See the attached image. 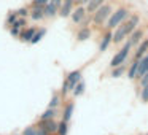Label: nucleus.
Instances as JSON below:
<instances>
[{
    "label": "nucleus",
    "mask_w": 148,
    "mask_h": 135,
    "mask_svg": "<svg viewBox=\"0 0 148 135\" xmlns=\"http://www.w3.org/2000/svg\"><path fill=\"white\" fill-rule=\"evenodd\" d=\"M69 134V122H65V121H59L58 122V134L56 135H67Z\"/></svg>",
    "instance_id": "25"
},
{
    "label": "nucleus",
    "mask_w": 148,
    "mask_h": 135,
    "mask_svg": "<svg viewBox=\"0 0 148 135\" xmlns=\"http://www.w3.org/2000/svg\"><path fill=\"white\" fill-rule=\"evenodd\" d=\"M145 135H148V134H145Z\"/></svg>",
    "instance_id": "36"
},
{
    "label": "nucleus",
    "mask_w": 148,
    "mask_h": 135,
    "mask_svg": "<svg viewBox=\"0 0 148 135\" xmlns=\"http://www.w3.org/2000/svg\"><path fill=\"white\" fill-rule=\"evenodd\" d=\"M18 18H19V16H18L16 10H14V11H10V13L7 14V18H5V26H7L8 29H10V27L14 24V21H16Z\"/></svg>",
    "instance_id": "24"
},
{
    "label": "nucleus",
    "mask_w": 148,
    "mask_h": 135,
    "mask_svg": "<svg viewBox=\"0 0 148 135\" xmlns=\"http://www.w3.org/2000/svg\"><path fill=\"white\" fill-rule=\"evenodd\" d=\"M29 10H30L29 7H21V8L16 10V13H18L19 18H29Z\"/></svg>",
    "instance_id": "27"
},
{
    "label": "nucleus",
    "mask_w": 148,
    "mask_h": 135,
    "mask_svg": "<svg viewBox=\"0 0 148 135\" xmlns=\"http://www.w3.org/2000/svg\"><path fill=\"white\" fill-rule=\"evenodd\" d=\"M35 134H37V135H49L46 130H43L42 127H37V125H35Z\"/></svg>",
    "instance_id": "33"
},
{
    "label": "nucleus",
    "mask_w": 148,
    "mask_h": 135,
    "mask_svg": "<svg viewBox=\"0 0 148 135\" xmlns=\"http://www.w3.org/2000/svg\"><path fill=\"white\" fill-rule=\"evenodd\" d=\"M91 22H92V14H88V16L83 19V22H81L78 27H89Z\"/></svg>",
    "instance_id": "30"
},
{
    "label": "nucleus",
    "mask_w": 148,
    "mask_h": 135,
    "mask_svg": "<svg viewBox=\"0 0 148 135\" xmlns=\"http://www.w3.org/2000/svg\"><path fill=\"white\" fill-rule=\"evenodd\" d=\"M129 16H131V10H129V8H126V7L116 8V10L110 14L108 19H107V26H105L107 30H115L116 27L124 22Z\"/></svg>",
    "instance_id": "1"
},
{
    "label": "nucleus",
    "mask_w": 148,
    "mask_h": 135,
    "mask_svg": "<svg viewBox=\"0 0 148 135\" xmlns=\"http://www.w3.org/2000/svg\"><path fill=\"white\" fill-rule=\"evenodd\" d=\"M140 100L142 102H148V86H143L140 91Z\"/></svg>",
    "instance_id": "29"
},
{
    "label": "nucleus",
    "mask_w": 148,
    "mask_h": 135,
    "mask_svg": "<svg viewBox=\"0 0 148 135\" xmlns=\"http://www.w3.org/2000/svg\"><path fill=\"white\" fill-rule=\"evenodd\" d=\"M18 135H21V134H18Z\"/></svg>",
    "instance_id": "37"
},
{
    "label": "nucleus",
    "mask_w": 148,
    "mask_h": 135,
    "mask_svg": "<svg viewBox=\"0 0 148 135\" xmlns=\"http://www.w3.org/2000/svg\"><path fill=\"white\" fill-rule=\"evenodd\" d=\"M49 2H54V0H49Z\"/></svg>",
    "instance_id": "35"
},
{
    "label": "nucleus",
    "mask_w": 148,
    "mask_h": 135,
    "mask_svg": "<svg viewBox=\"0 0 148 135\" xmlns=\"http://www.w3.org/2000/svg\"><path fill=\"white\" fill-rule=\"evenodd\" d=\"M105 2H107V0H89V3H88L84 8H86L88 14H92L94 11H96L97 8H100V7H102V5L105 3Z\"/></svg>",
    "instance_id": "17"
},
{
    "label": "nucleus",
    "mask_w": 148,
    "mask_h": 135,
    "mask_svg": "<svg viewBox=\"0 0 148 135\" xmlns=\"http://www.w3.org/2000/svg\"><path fill=\"white\" fill-rule=\"evenodd\" d=\"M131 49H132V45L129 43V40H127V42L123 45V48L119 49L118 52H115V56L112 57V61H110V68H115V67H118V65L126 64L129 54H131Z\"/></svg>",
    "instance_id": "4"
},
{
    "label": "nucleus",
    "mask_w": 148,
    "mask_h": 135,
    "mask_svg": "<svg viewBox=\"0 0 148 135\" xmlns=\"http://www.w3.org/2000/svg\"><path fill=\"white\" fill-rule=\"evenodd\" d=\"M73 110H75V103L73 102H67L64 105V108H62V121L65 122H70L72 116H73Z\"/></svg>",
    "instance_id": "14"
},
{
    "label": "nucleus",
    "mask_w": 148,
    "mask_h": 135,
    "mask_svg": "<svg viewBox=\"0 0 148 135\" xmlns=\"http://www.w3.org/2000/svg\"><path fill=\"white\" fill-rule=\"evenodd\" d=\"M124 38H127V35H126V32H124L123 24H119V26L115 29V32H113V42H115V43H121Z\"/></svg>",
    "instance_id": "16"
},
{
    "label": "nucleus",
    "mask_w": 148,
    "mask_h": 135,
    "mask_svg": "<svg viewBox=\"0 0 148 135\" xmlns=\"http://www.w3.org/2000/svg\"><path fill=\"white\" fill-rule=\"evenodd\" d=\"M86 16H88L86 8H84L83 5H77V7L73 8V11H72V14H70V21H72V24H75V26H80Z\"/></svg>",
    "instance_id": "5"
},
{
    "label": "nucleus",
    "mask_w": 148,
    "mask_h": 135,
    "mask_svg": "<svg viewBox=\"0 0 148 135\" xmlns=\"http://www.w3.org/2000/svg\"><path fill=\"white\" fill-rule=\"evenodd\" d=\"M43 11H45V19H53V18H56L59 14V7L54 5L53 2H49V3H46L43 7Z\"/></svg>",
    "instance_id": "12"
},
{
    "label": "nucleus",
    "mask_w": 148,
    "mask_h": 135,
    "mask_svg": "<svg viewBox=\"0 0 148 135\" xmlns=\"http://www.w3.org/2000/svg\"><path fill=\"white\" fill-rule=\"evenodd\" d=\"M84 91H86V83H84V80H81L80 83H78L77 86L72 89L70 94H72L73 97H80V95H83V94H84Z\"/></svg>",
    "instance_id": "23"
},
{
    "label": "nucleus",
    "mask_w": 148,
    "mask_h": 135,
    "mask_svg": "<svg viewBox=\"0 0 148 135\" xmlns=\"http://www.w3.org/2000/svg\"><path fill=\"white\" fill-rule=\"evenodd\" d=\"M11 27H16V29H21V30H23L24 27H27V18H18Z\"/></svg>",
    "instance_id": "26"
},
{
    "label": "nucleus",
    "mask_w": 148,
    "mask_h": 135,
    "mask_svg": "<svg viewBox=\"0 0 148 135\" xmlns=\"http://www.w3.org/2000/svg\"><path fill=\"white\" fill-rule=\"evenodd\" d=\"M58 108H46L45 111L42 113V115L38 116L40 121H46V119H54L56 116H58Z\"/></svg>",
    "instance_id": "18"
},
{
    "label": "nucleus",
    "mask_w": 148,
    "mask_h": 135,
    "mask_svg": "<svg viewBox=\"0 0 148 135\" xmlns=\"http://www.w3.org/2000/svg\"><path fill=\"white\" fill-rule=\"evenodd\" d=\"M137 70H138V61H132L127 65V78L129 80H135L137 78Z\"/></svg>",
    "instance_id": "19"
},
{
    "label": "nucleus",
    "mask_w": 148,
    "mask_h": 135,
    "mask_svg": "<svg viewBox=\"0 0 148 135\" xmlns=\"http://www.w3.org/2000/svg\"><path fill=\"white\" fill-rule=\"evenodd\" d=\"M62 105V95L59 92H54L51 95V100L48 103V108H59Z\"/></svg>",
    "instance_id": "21"
},
{
    "label": "nucleus",
    "mask_w": 148,
    "mask_h": 135,
    "mask_svg": "<svg viewBox=\"0 0 148 135\" xmlns=\"http://www.w3.org/2000/svg\"><path fill=\"white\" fill-rule=\"evenodd\" d=\"M37 127H42L43 130H46L49 135L58 134V121H56V119H46V121L37 119Z\"/></svg>",
    "instance_id": "6"
},
{
    "label": "nucleus",
    "mask_w": 148,
    "mask_h": 135,
    "mask_svg": "<svg viewBox=\"0 0 148 135\" xmlns=\"http://www.w3.org/2000/svg\"><path fill=\"white\" fill-rule=\"evenodd\" d=\"M49 3V0H32V7H45Z\"/></svg>",
    "instance_id": "32"
},
{
    "label": "nucleus",
    "mask_w": 148,
    "mask_h": 135,
    "mask_svg": "<svg viewBox=\"0 0 148 135\" xmlns=\"http://www.w3.org/2000/svg\"><path fill=\"white\" fill-rule=\"evenodd\" d=\"M10 35L13 37V38H19V33H21V29H16V27H10Z\"/></svg>",
    "instance_id": "31"
},
{
    "label": "nucleus",
    "mask_w": 148,
    "mask_h": 135,
    "mask_svg": "<svg viewBox=\"0 0 148 135\" xmlns=\"http://www.w3.org/2000/svg\"><path fill=\"white\" fill-rule=\"evenodd\" d=\"M91 35H92V30L89 27H80L77 32V40L78 42H86L88 38H91Z\"/></svg>",
    "instance_id": "15"
},
{
    "label": "nucleus",
    "mask_w": 148,
    "mask_h": 135,
    "mask_svg": "<svg viewBox=\"0 0 148 135\" xmlns=\"http://www.w3.org/2000/svg\"><path fill=\"white\" fill-rule=\"evenodd\" d=\"M112 13H113V5L112 3H107V2H105L102 7L97 8V10L92 13V22L96 24V26H103Z\"/></svg>",
    "instance_id": "3"
},
{
    "label": "nucleus",
    "mask_w": 148,
    "mask_h": 135,
    "mask_svg": "<svg viewBox=\"0 0 148 135\" xmlns=\"http://www.w3.org/2000/svg\"><path fill=\"white\" fill-rule=\"evenodd\" d=\"M21 135H37L35 134V125H27V127L21 132Z\"/></svg>",
    "instance_id": "28"
},
{
    "label": "nucleus",
    "mask_w": 148,
    "mask_h": 135,
    "mask_svg": "<svg viewBox=\"0 0 148 135\" xmlns=\"http://www.w3.org/2000/svg\"><path fill=\"white\" fill-rule=\"evenodd\" d=\"M126 72H127V64H123V65H118V67L112 68L110 76H112V78H121Z\"/></svg>",
    "instance_id": "22"
},
{
    "label": "nucleus",
    "mask_w": 148,
    "mask_h": 135,
    "mask_svg": "<svg viewBox=\"0 0 148 135\" xmlns=\"http://www.w3.org/2000/svg\"><path fill=\"white\" fill-rule=\"evenodd\" d=\"M148 52V38H143L140 43L137 45V49H135L134 52V57H132V61H140L142 57H143L145 54Z\"/></svg>",
    "instance_id": "9"
},
{
    "label": "nucleus",
    "mask_w": 148,
    "mask_h": 135,
    "mask_svg": "<svg viewBox=\"0 0 148 135\" xmlns=\"http://www.w3.org/2000/svg\"><path fill=\"white\" fill-rule=\"evenodd\" d=\"M112 43H113V30H105V33L102 35V40L99 43V52H105Z\"/></svg>",
    "instance_id": "8"
},
{
    "label": "nucleus",
    "mask_w": 148,
    "mask_h": 135,
    "mask_svg": "<svg viewBox=\"0 0 148 135\" xmlns=\"http://www.w3.org/2000/svg\"><path fill=\"white\" fill-rule=\"evenodd\" d=\"M37 29H38V27H35V26L24 27V29L21 30V33H19V40H21V42H24V43H30V40H32L34 33L37 32Z\"/></svg>",
    "instance_id": "11"
},
{
    "label": "nucleus",
    "mask_w": 148,
    "mask_h": 135,
    "mask_svg": "<svg viewBox=\"0 0 148 135\" xmlns=\"http://www.w3.org/2000/svg\"><path fill=\"white\" fill-rule=\"evenodd\" d=\"M77 3H78V5H83V7H86V5L89 3V0H78Z\"/></svg>",
    "instance_id": "34"
},
{
    "label": "nucleus",
    "mask_w": 148,
    "mask_h": 135,
    "mask_svg": "<svg viewBox=\"0 0 148 135\" xmlns=\"http://www.w3.org/2000/svg\"><path fill=\"white\" fill-rule=\"evenodd\" d=\"M29 18L35 22L45 19V11H43V7H30L29 10Z\"/></svg>",
    "instance_id": "13"
},
{
    "label": "nucleus",
    "mask_w": 148,
    "mask_h": 135,
    "mask_svg": "<svg viewBox=\"0 0 148 135\" xmlns=\"http://www.w3.org/2000/svg\"><path fill=\"white\" fill-rule=\"evenodd\" d=\"M143 38H145V29H142V27H137V29H135L134 32H132L131 35L127 37L129 43H131L132 46H137Z\"/></svg>",
    "instance_id": "10"
},
{
    "label": "nucleus",
    "mask_w": 148,
    "mask_h": 135,
    "mask_svg": "<svg viewBox=\"0 0 148 135\" xmlns=\"http://www.w3.org/2000/svg\"><path fill=\"white\" fill-rule=\"evenodd\" d=\"M45 35H46V27H38V29H37V32L34 33L32 40H30V45H37L38 42H42Z\"/></svg>",
    "instance_id": "20"
},
{
    "label": "nucleus",
    "mask_w": 148,
    "mask_h": 135,
    "mask_svg": "<svg viewBox=\"0 0 148 135\" xmlns=\"http://www.w3.org/2000/svg\"><path fill=\"white\" fill-rule=\"evenodd\" d=\"M81 80H83V73H81V70H72L70 73H67V76H65V80H64V83H62V87H61V91H59V94H61L62 97H65L67 94L72 92V89H73V87L77 86Z\"/></svg>",
    "instance_id": "2"
},
{
    "label": "nucleus",
    "mask_w": 148,
    "mask_h": 135,
    "mask_svg": "<svg viewBox=\"0 0 148 135\" xmlns=\"http://www.w3.org/2000/svg\"><path fill=\"white\" fill-rule=\"evenodd\" d=\"M75 5H77L75 0H62V5H61V8H59V16L61 18H70Z\"/></svg>",
    "instance_id": "7"
}]
</instances>
